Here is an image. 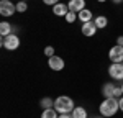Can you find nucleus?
Here are the masks:
<instances>
[{
    "instance_id": "nucleus-1",
    "label": "nucleus",
    "mask_w": 123,
    "mask_h": 118,
    "mask_svg": "<svg viewBox=\"0 0 123 118\" xmlns=\"http://www.w3.org/2000/svg\"><path fill=\"white\" fill-rule=\"evenodd\" d=\"M120 110V102H118V98H105L104 102L100 103V107H98V112H100V115H104L105 118H110L113 117L115 113Z\"/></svg>"
},
{
    "instance_id": "nucleus-2",
    "label": "nucleus",
    "mask_w": 123,
    "mask_h": 118,
    "mask_svg": "<svg viewBox=\"0 0 123 118\" xmlns=\"http://www.w3.org/2000/svg\"><path fill=\"white\" fill-rule=\"evenodd\" d=\"M54 108H56L57 113H72V110L76 107H74V102H72L71 97L61 95L54 100Z\"/></svg>"
},
{
    "instance_id": "nucleus-3",
    "label": "nucleus",
    "mask_w": 123,
    "mask_h": 118,
    "mask_svg": "<svg viewBox=\"0 0 123 118\" xmlns=\"http://www.w3.org/2000/svg\"><path fill=\"white\" fill-rule=\"evenodd\" d=\"M2 46L5 49H8V51H15V49L20 46V38L17 35H8V36H5V38H2Z\"/></svg>"
},
{
    "instance_id": "nucleus-4",
    "label": "nucleus",
    "mask_w": 123,
    "mask_h": 118,
    "mask_svg": "<svg viewBox=\"0 0 123 118\" xmlns=\"http://www.w3.org/2000/svg\"><path fill=\"white\" fill-rule=\"evenodd\" d=\"M108 76L115 80H123V62H112L108 67Z\"/></svg>"
},
{
    "instance_id": "nucleus-5",
    "label": "nucleus",
    "mask_w": 123,
    "mask_h": 118,
    "mask_svg": "<svg viewBox=\"0 0 123 118\" xmlns=\"http://www.w3.org/2000/svg\"><path fill=\"white\" fill-rule=\"evenodd\" d=\"M17 12V5H13L10 0H2L0 2V15L2 17H12Z\"/></svg>"
},
{
    "instance_id": "nucleus-6",
    "label": "nucleus",
    "mask_w": 123,
    "mask_h": 118,
    "mask_svg": "<svg viewBox=\"0 0 123 118\" xmlns=\"http://www.w3.org/2000/svg\"><path fill=\"white\" fill-rule=\"evenodd\" d=\"M108 59L112 62H123V46H118V44L112 46L108 51Z\"/></svg>"
},
{
    "instance_id": "nucleus-7",
    "label": "nucleus",
    "mask_w": 123,
    "mask_h": 118,
    "mask_svg": "<svg viewBox=\"0 0 123 118\" xmlns=\"http://www.w3.org/2000/svg\"><path fill=\"white\" fill-rule=\"evenodd\" d=\"M48 66H49V69H53V71H62L64 69V59L59 58V56H51V58H48Z\"/></svg>"
},
{
    "instance_id": "nucleus-8",
    "label": "nucleus",
    "mask_w": 123,
    "mask_h": 118,
    "mask_svg": "<svg viewBox=\"0 0 123 118\" xmlns=\"http://www.w3.org/2000/svg\"><path fill=\"white\" fill-rule=\"evenodd\" d=\"M82 35H84V36H89V38H90V36H94L95 33H97V26H95V23H94V20H92V21H87V23H82Z\"/></svg>"
},
{
    "instance_id": "nucleus-9",
    "label": "nucleus",
    "mask_w": 123,
    "mask_h": 118,
    "mask_svg": "<svg viewBox=\"0 0 123 118\" xmlns=\"http://www.w3.org/2000/svg\"><path fill=\"white\" fill-rule=\"evenodd\" d=\"M69 7V12H74V13H79L85 8V0H71L67 3Z\"/></svg>"
},
{
    "instance_id": "nucleus-10",
    "label": "nucleus",
    "mask_w": 123,
    "mask_h": 118,
    "mask_svg": "<svg viewBox=\"0 0 123 118\" xmlns=\"http://www.w3.org/2000/svg\"><path fill=\"white\" fill-rule=\"evenodd\" d=\"M53 13L56 17H66L67 13H69V7H67L66 3H56L53 7Z\"/></svg>"
},
{
    "instance_id": "nucleus-11",
    "label": "nucleus",
    "mask_w": 123,
    "mask_h": 118,
    "mask_svg": "<svg viewBox=\"0 0 123 118\" xmlns=\"http://www.w3.org/2000/svg\"><path fill=\"white\" fill-rule=\"evenodd\" d=\"M77 20H80L82 23L92 21V20H94V18H92V12H90L89 8H84L82 12H79V13H77Z\"/></svg>"
},
{
    "instance_id": "nucleus-12",
    "label": "nucleus",
    "mask_w": 123,
    "mask_h": 118,
    "mask_svg": "<svg viewBox=\"0 0 123 118\" xmlns=\"http://www.w3.org/2000/svg\"><path fill=\"white\" fill-rule=\"evenodd\" d=\"M115 87H117V85H113V84H110V82H107V84H104V87H102V94H104V97H105V98H112V97H113Z\"/></svg>"
},
{
    "instance_id": "nucleus-13",
    "label": "nucleus",
    "mask_w": 123,
    "mask_h": 118,
    "mask_svg": "<svg viewBox=\"0 0 123 118\" xmlns=\"http://www.w3.org/2000/svg\"><path fill=\"white\" fill-rule=\"evenodd\" d=\"M0 35H2V38L12 35V25H10L8 21H2L0 23Z\"/></svg>"
},
{
    "instance_id": "nucleus-14",
    "label": "nucleus",
    "mask_w": 123,
    "mask_h": 118,
    "mask_svg": "<svg viewBox=\"0 0 123 118\" xmlns=\"http://www.w3.org/2000/svg\"><path fill=\"white\" fill-rule=\"evenodd\" d=\"M72 118H89L87 117V110H85L84 107H76L74 110H72Z\"/></svg>"
},
{
    "instance_id": "nucleus-15",
    "label": "nucleus",
    "mask_w": 123,
    "mask_h": 118,
    "mask_svg": "<svg viewBox=\"0 0 123 118\" xmlns=\"http://www.w3.org/2000/svg\"><path fill=\"white\" fill-rule=\"evenodd\" d=\"M57 117H59V113L56 112V108H46L41 113V118H57Z\"/></svg>"
},
{
    "instance_id": "nucleus-16",
    "label": "nucleus",
    "mask_w": 123,
    "mask_h": 118,
    "mask_svg": "<svg viewBox=\"0 0 123 118\" xmlns=\"http://www.w3.org/2000/svg\"><path fill=\"white\" fill-rule=\"evenodd\" d=\"M95 26L97 28H105L107 25H108V20H107V17H104V15H100V17H97V18L94 20Z\"/></svg>"
},
{
    "instance_id": "nucleus-17",
    "label": "nucleus",
    "mask_w": 123,
    "mask_h": 118,
    "mask_svg": "<svg viewBox=\"0 0 123 118\" xmlns=\"http://www.w3.org/2000/svg\"><path fill=\"white\" fill-rule=\"evenodd\" d=\"M41 107H43V110H46V108H54V100L49 98V97H44L41 100Z\"/></svg>"
},
{
    "instance_id": "nucleus-18",
    "label": "nucleus",
    "mask_w": 123,
    "mask_h": 118,
    "mask_svg": "<svg viewBox=\"0 0 123 118\" xmlns=\"http://www.w3.org/2000/svg\"><path fill=\"white\" fill-rule=\"evenodd\" d=\"M26 8H28V5H26V2H18V3H17V12H20V13H23V12H26Z\"/></svg>"
},
{
    "instance_id": "nucleus-19",
    "label": "nucleus",
    "mask_w": 123,
    "mask_h": 118,
    "mask_svg": "<svg viewBox=\"0 0 123 118\" xmlns=\"http://www.w3.org/2000/svg\"><path fill=\"white\" fill-rule=\"evenodd\" d=\"M64 18H66L67 23H74V21H76V13H74V12H69Z\"/></svg>"
},
{
    "instance_id": "nucleus-20",
    "label": "nucleus",
    "mask_w": 123,
    "mask_h": 118,
    "mask_svg": "<svg viewBox=\"0 0 123 118\" xmlns=\"http://www.w3.org/2000/svg\"><path fill=\"white\" fill-rule=\"evenodd\" d=\"M44 54H46L48 58L54 56V48H53V46H46V48H44Z\"/></svg>"
},
{
    "instance_id": "nucleus-21",
    "label": "nucleus",
    "mask_w": 123,
    "mask_h": 118,
    "mask_svg": "<svg viewBox=\"0 0 123 118\" xmlns=\"http://www.w3.org/2000/svg\"><path fill=\"white\" fill-rule=\"evenodd\" d=\"M43 2H44L46 5H53V7H54L56 3H59V0H43Z\"/></svg>"
},
{
    "instance_id": "nucleus-22",
    "label": "nucleus",
    "mask_w": 123,
    "mask_h": 118,
    "mask_svg": "<svg viewBox=\"0 0 123 118\" xmlns=\"http://www.w3.org/2000/svg\"><path fill=\"white\" fill-rule=\"evenodd\" d=\"M117 44H118V46H123V36H118V38H117Z\"/></svg>"
},
{
    "instance_id": "nucleus-23",
    "label": "nucleus",
    "mask_w": 123,
    "mask_h": 118,
    "mask_svg": "<svg viewBox=\"0 0 123 118\" xmlns=\"http://www.w3.org/2000/svg\"><path fill=\"white\" fill-rule=\"evenodd\" d=\"M57 118H71V113H59Z\"/></svg>"
},
{
    "instance_id": "nucleus-24",
    "label": "nucleus",
    "mask_w": 123,
    "mask_h": 118,
    "mask_svg": "<svg viewBox=\"0 0 123 118\" xmlns=\"http://www.w3.org/2000/svg\"><path fill=\"white\" fill-rule=\"evenodd\" d=\"M118 102H120V110L123 112V97H122V98H118Z\"/></svg>"
},
{
    "instance_id": "nucleus-25",
    "label": "nucleus",
    "mask_w": 123,
    "mask_h": 118,
    "mask_svg": "<svg viewBox=\"0 0 123 118\" xmlns=\"http://www.w3.org/2000/svg\"><path fill=\"white\" fill-rule=\"evenodd\" d=\"M112 2H113V3H115V5H118V3H122V2H123V0H112Z\"/></svg>"
},
{
    "instance_id": "nucleus-26",
    "label": "nucleus",
    "mask_w": 123,
    "mask_h": 118,
    "mask_svg": "<svg viewBox=\"0 0 123 118\" xmlns=\"http://www.w3.org/2000/svg\"><path fill=\"white\" fill-rule=\"evenodd\" d=\"M97 2H100V3H104V2H107V0H97Z\"/></svg>"
},
{
    "instance_id": "nucleus-27",
    "label": "nucleus",
    "mask_w": 123,
    "mask_h": 118,
    "mask_svg": "<svg viewBox=\"0 0 123 118\" xmlns=\"http://www.w3.org/2000/svg\"><path fill=\"white\" fill-rule=\"evenodd\" d=\"M94 118H105V117H104V115H100V117H94Z\"/></svg>"
},
{
    "instance_id": "nucleus-28",
    "label": "nucleus",
    "mask_w": 123,
    "mask_h": 118,
    "mask_svg": "<svg viewBox=\"0 0 123 118\" xmlns=\"http://www.w3.org/2000/svg\"><path fill=\"white\" fill-rule=\"evenodd\" d=\"M20 2H26V0H20Z\"/></svg>"
},
{
    "instance_id": "nucleus-29",
    "label": "nucleus",
    "mask_w": 123,
    "mask_h": 118,
    "mask_svg": "<svg viewBox=\"0 0 123 118\" xmlns=\"http://www.w3.org/2000/svg\"><path fill=\"white\" fill-rule=\"evenodd\" d=\"M122 88H123V84H122Z\"/></svg>"
},
{
    "instance_id": "nucleus-30",
    "label": "nucleus",
    "mask_w": 123,
    "mask_h": 118,
    "mask_svg": "<svg viewBox=\"0 0 123 118\" xmlns=\"http://www.w3.org/2000/svg\"><path fill=\"white\" fill-rule=\"evenodd\" d=\"M71 118H72V115H71Z\"/></svg>"
}]
</instances>
